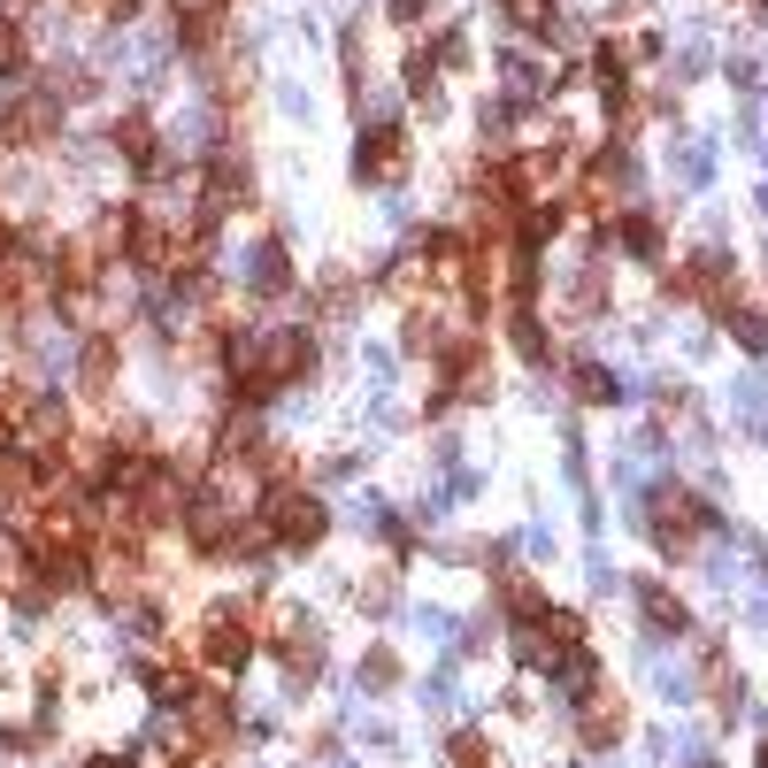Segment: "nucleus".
Instances as JSON below:
<instances>
[{
  "mask_svg": "<svg viewBox=\"0 0 768 768\" xmlns=\"http://www.w3.org/2000/svg\"><path fill=\"white\" fill-rule=\"evenodd\" d=\"M707 523H715V507H699V499L676 492V484H653V538H661L669 554H684Z\"/></svg>",
  "mask_w": 768,
  "mask_h": 768,
  "instance_id": "f257e3e1",
  "label": "nucleus"
},
{
  "mask_svg": "<svg viewBox=\"0 0 768 768\" xmlns=\"http://www.w3.org/2000/svg\"><path fill=\"white\" fill-rule=\"evenodd\" d=\"M354 169H361L369 185H400V169H408V139H400L392 124H369V131H361V147H354Z\"/></svg>",
  "mask_w": 768,
  "mask_h": 768,
  "instance_id": "f03ea898",
  "label": "nucleus"
},
{
  "mask_svg": "<svg viewBox=\"0 0 768 768\" xmlns=\"http://www.w3.org/2000/svg\"><path fill=\"white\" fill-rule=\"evenodd\" d=\"M323 523H330V515H323V499H315V492H277V499H270V530H277L285 546H315V538H323Z\"/></svg>",
  "mask_w": 768,
  "mask_h": 768,
  "instance_id": "7ed1b4c3",
  "label": "nucleus"
},
{
  "mask_svg": "<svg viewBox=\"0 0 768 768\" xmlns=\"http://www.w3.org/2000/svg\"><path fill=\"white\" fill-rule=\"evenodd\" d=\"M246 645H254V638H246V622H239V608H215V614H208V661H223V669H239V661H246Z\"/></svg>",
  "mask_w": 768,
  "mask_h": 768,
  "instance_id": "20e7f679",
  "label": "nucleus"
},
{
  "mask_svg": "<svg viewBox=\"0 0 768 768\" xmlns=\"http://www.w3.org/2000/svg\"><path fill=\"white\" fill-rule=\"evenodd\" d=\"M546 669H554V684H561L569 699H585V692H592V676H600L585 645H554V653H546Z\"/></svg>",
  "mask_w": 768,
  "mask_h": 768,
  "instance_id": "39448f33",
  "label": "nucleus"
},
{
  "mask_svg": "<svg viewBox=\"0 0 768 768\" xmlns=\"http://www.w3.org/2000/svg\"><path fill=\"white\" fill-rule=\"evenodd\" d=\"M614 738H622V707H614V692H585V746L608 754Z\"/></svg>",
  "mask_w": 768,
  "mask_h": 768,
  "instance_id": "423d86ee",
  "label": "nucleus"
},
{
  "mask_svg": "<svg viewBox=\"0 0 768 768\" xmlns=\"http://www.w3.org/2000/svg\"><path fill=\"white\" fill-rule=\"evenodd\" d=\"M285 669H293V684L323 669V638H315V622H307V614H293V622H285Z\"/></svg>",
  "mask_w": 768,
  "mask_h": 768,
  "instance_id": "0eeeda50",
  "label": "nucleus"
},
{
  "mask_svg": "<svg viewBox=\"0 0 768 768\" xmlns=\"http://www.w3.org/2000/svg\"><path fill=\"white\" fill-rule=\"evenodd\" d=\"M638 608H645V622H653L661 638H676V630H692V614H684V600H676L669 585H645V592H638Z\"/></svg>",
  "mask_w": 768,
  "mask_h": 768,
  "instance_id": "6e6552de",
  "label": "nucleus"
},
{
  "mask_svg": "<svg viewBox=\"0 0 768 768\" xmlns=\"http://www.w3.org/2000/svg\"><path fill=\"white\" fill-rule=\"evenodd\" d=\"M239 270H246V285H254V293H285V285H293V270H285V246H254Z\"/></svg>",
  "mask_w": 768,
  "mask_h": 768,
  "instance_id": "1a4fd4ad",
  "label": "nucleus"
},
{
  "mask_svg": "<svg viewBox=\"0 0 768 768\" xmlns=\"http://www.w3.org/2000/svg\"><path fill=\"white\" fill-rule=\"evenodd\" d=\"M707 169H715V147H707V139H676V147H669V177H676V185H707Z\"/></svg>",
  "mask_w": 768,
  "mask_h": 768,
  "instance_id": "9d476101",
  "label": "nucleus"
},
{
  "mask_svg": "<svg viewBox=\"0 0 768 768\" xmlns=\"http://www.w3.org/2000/svg\"><path fill=\"white\" fill-rule=\"evenodd\" d=\"M577 392H585V400H592V408H614V400H622V392H630V385H622V377H614L608 361H577Z\"/></svg>",
  "mask_w": 768,
  "mask_h": 768,
  "instance_id": "9b49d317",
  "label": "nucleus"
},
{
  "mask_svg": "<svg viewBox=\"0 0 768 768\" xmlns=\"http://www.w3.org/2000/svg\"><path fill=\"white\" fill-rule=\"evenodd\" d=\"M254 185H246V169L239 161H215V177H208V215H223V208H239Z\"/></svg>",
  "mask_w": 768,
  "mask_h": 768,
  "instance_id": "f8f14e48",
  "label": "nucleus"
},
{
  "mask_svg": "<svg viewBox=\"0 0 768 768\" xmlns=\"http://www.w3.org/2000/svg\"><path fill=\"white\" fill-rule=\"evenodd\" d=\"M62 431H70L62 400H39V408H31V423H23V446H31V454H46V446H54Z\"/></svg>",
  "mask_w": 768,
  "mask_h": 768,
  "instance_id": "ddd939ff",
  "label": "nucleus"
},
{
  "mask_svg": "<svg viewBox=\"0 0 768 768\" xmlns=\"http://www.w3.org/2000/svg\"><path fill=\"white\" fill-rule=\"evenodd\" d=\"M630 185H638V169H630V154L622 147L592 161V200H614V192H630Z\"/></svg>",
  "mask_w": 768,
  "mask_h": 768,
  "instance_id": "4468645a",
  "label": "nucleus"
},
{
  "mask_svg": "<svg viewBox=\"0 0 768 768\" xmlns=\"http://www.w3.org/2000/svg\"><path fill=\"white\" fill-rule=\"evenodd\" d=\"M622 246H630L638 262H661V223H653V215H622Z\"/></svg>",
  "mask_w": 768,
  "mask_h": 768,
  "instance_id": "2eb2a0df",
  "label": "nucleus"
},
{
  "mask_svg": "<svg viewBox=\"0 0 768 768\" xmlns=\"http://www.w3.org/2000/svg\"><path fill=\"white\" fill-rule=\"evenodd\" d=\"M730 408H738L746 423H761L768 415V377H738V385H730Z\"/></svg>",
  "mask_w": 768,
  "mask_h": 768,
  "instance_id": "dca6fc26",
  "label": "nucleus"
},
{
  "mask_svg": "<svg viewBox=\"0 0 768 768\" xmlns=\"http://www.w3.org/2000/svg\"><path fill=\"white\" fill-rule=\"evenodd\" d=\"M507 93H515V101H538V93H546V70L515 54V62H507Z\"/></svg>",
  "mask_w": 768,
  "mask_h": 768,
  "instance_id": "f3484780",
  "label": "nucleus"
},
{
  "mask_svg": "<svg viewBox=\"0 0 768 768\" xmlns=\"http://www.w3.org/2000/svg\"><path fill=\"white\" fill-rule=\"evenodd\" d=\"M192 730H200V738H223V730H231V707H223V699H192Z\"/></svg>",
  "mask_w": 768,
  "mask_h": 768,
  "instance_id": "a211bd4d",
  "label": "nucleus"
},
{
  "mask_svg": "<svg viewBox=\"0 0 768 768\" xmlns=\"http://www.w3.org/2000/svg\"><path fill=\"white\" fill-rule=\"evenodd\" d=\"M499 8H507L523 31H554V0H499Z\"/></svg>",
  "mask_w": 768,
  "mask_h": 768,
  "instance_id": "6ab92c4d",
  "label": "nucleus"
},
{
  "mask_svg": "<svg viewBox=\"0 0 768 768\" xmlns=\"http://www.w3.org/2000/svg\"><path fill=\"white\" fill-rule=\"evenodd\" d=\"M730 338H738L746 354H761V346H768V323H761V315H746V307H730Z\"/></svg>",
  "mask_w": 768,
  "mask_h": 768,
  "instance_id": "aec40b11",
  "label": "nucleus"
},
{
  "mask_svg": "<svg viewBox=\"0 0 768 768\" xmlns=\"http://www.w3.org/2000/svg\"><path fill=\"white\" fill-rule=\"evenodd\" d=\"M515 346H523L530 361H546V330H538V315H530V307H515Z\"/></svg>",
  "mask_w": 768,
  "mask_h": 768,
  "instance_id": "412c9836",
  "label": "nucleus"
},
{
  "mask_svg": "<svg viewBox=\"0 0 768 768\" xmlns=\"http://www.w3.org/2000/svg\"><path fill=\"white\" fill-rule=\"evenodd\" d=\"M622 70H630V62H622V54H614V46H600V62H592V77H600V93H622V85H630V77H622Z\"/></svg>",
  "mask_w": 768,
  "mask_h": 768,
  "instance_id": "4be33fe9",
  "label": "nucleus"
},
{
  "mask_svg": "<svg viewBox=\"0 0 768 768\" xmlns=\"http://www.w3.org/2000/svg\"><path fill=\"white\" fill-rule=\"evenodd\" d=\"M392 676H400L392 653H369V661H361V692H369V684H392Z\"/></svg>",
  "mask_w": 768,
  "mask_h": 768,
  "instance_id": "5701e85b",
  "label": "nucleus"
},
{
  "mask_svg": "<svg viewBox=\"0 0 768 768\" xmlns=\"http://www.w3.org/2000/svg\"><path fill=\"white\" fill-rule=\"evenodd\" d=\"M423 707H454V669H431V684H423Z\"/></svg>",
  "mask_w": 768,
  "mask_h": 768,
  "instance_id": "b1692460",
  "label": "nucleus"
},
{
  "mask_svg": "<svg viewBox=\"0 0 768 768\" xmlns=\"http://www.w3.org/2000/svg\"><path fill=\"white\" fill-rule=\"evenodd\" d=\"M116 147L131 154V161H147V124H139V116H131V124H116Z\"/></svg>",
  "mask_w": 768,
  "mask_h": 768,
  "instance_id": "393cba45",
  "label": "nucleus"
},
{
  "mask_svg": "<svg viewBox=\"0 0 768 768\" xmlns=\"http://www.w3.org/2000/svg\"><path fill=\"white\" fill-rule=\"evenodd\" d=\"M431 85H439V70H431V54H423V62H408V93H415V101H431Z\"/></svg>",
  "mask_w": 768,
  "mask_h": 768,
  "instance_id": "a878e982",
  "label": "nucleus"
},
{
  "mask_svg": "<svg viewBox=\"0 0 768 768\" xmlns=\"http://www.w3.org/2000/svg\"><path fill=\"white\" fill-rule=\"evenodd\" d=\"M439 338H446V330H439V323H431V315H415V323H408V346H415V354H431V346H439Z\"/></svg>",
  "mask_w": 768,
  "mask_h": 768,
  "instance_id": "bb28decb",
  "label": "nucleus"
},
{
  "mask_svg": "<svg viewBox=\"0 0 768 768\" xmlns=\"http://www.w3.org/2000/svg\"><path fill=\"white\" fill-rule=\"evenodd\" d=\"M699 62H707V46H699V39H684V46H676V77H692Z\"/></svg>",
  "mask_w": 768,
  "mask_h": 768,
  "instance_id": "cd10ccee",
  "label": "nucleus"
},
{
  "mask_svg": "<svg viewBox=\"0 0 768 768\" xmlns=\"http://www.w3.org/2000/svg\"><path fill=\"white\" fill-rule=\"evenodd\" d=\"M454 768H492V761H484V746H476V738H461V746H454Z\"/></svg>",
  "mask_w": 768,
  "mask_h": 768,
  "instance_id": "c85d7f7f",
  "label": "nucleus"
},
{
  "mask_svg": "<svg viewBox=\"0 0 768 768\" xmlns=\"http://www.w3.org/2000/svg\"><path fill=\"white\" fill-rule=\"evenodd\" d=\"M423 8H431V0H392V15H400V23H415Z\"/></svg>",
  "mask_w": 768,
  "mask_h": 768,
  "instance_id": "c756f323",
  "label": "nucleus"
},
{
  "mask_svg": "<svg viewBox=\"0 0 768 768\" xmlns=\"http://www.w3.org/2000/svg\"><path fill=\"white\" fill-rule=\"evenodd\" d=\"M8 62H15V31H0V70H8Z\"/></svg>",
  "mask_w": 768,
  "mask_h": 768,
  "instance_id": "7c9ffc66",
  "label": "nucleus"
},
{
  "mask_svg": "<svg viewBox=\"0 0 768 768\" xmlns=\"http://www.w3.org/2000/svg\"><path fill=\"white\" fill-rule=\"evenodd\" d=\"M93 768H131V754H124V761H116V754H108V761H93Z\"/></svg>",
  "mask_w": 768,
  "mask_h": 768,
  "instance_id": "2f4dec72",
  "label": "nucleus"
},
{
  "mask_svg": "<svg viewBox=\"0 0 768 768\" xmlns=\"http://www.w3.org/2000/svg\"><path fill=\"white\" fill-rule=\"evenodd\" d=\"M761 208H768V185H761Z\"/></svg>",
  "mask_w": 768,
  "mask_h": 768,
  "instance_id": "473e14b6",
  "label": "nucleus"
},
{
  "mask_svg": "<svg viewBox=\"0 0 768 768\" xmlns=\"http://www.w3.org/2000/svg\"><path fill=\"white\" fill-rule=\"evenodd\" d=\"M761 768H768V746H761Z\"/></svg>",
  "mask_w": 768,
  "mask_h": 768,
  "instance_id": "72a5a7b5",
  "label": "nucleus"
},
{
  "mask_svg": "<svg viewBox=\"0 0 768 768\" xmlns=\"http://www.w3.org/2000/svg\"><path fill=\"white\" fill-rule=\"evenodd\" d=\"M124 8H131V0H124Z\"/></svg>",
  "mask_w": 768,
  "mask_h": 768,
  "instance_id": "f704fd0d",
  "label": "nucleus"
}]
</instances>
